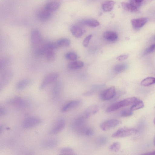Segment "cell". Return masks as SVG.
Listing matches in <instances>:
<instances>
[{
	"label": "cell",
	"mask_w": 155,
	"mask_h": 155,
	"mask_svg": "<svg viewBox=\"0 0 155 155\" xmlns=\"http://www.w3.org/2000/svg\"><path fill=\"white\" fill-rule=\"evenodd\" d=\"M42 122L40 118L35 117H30L26 118L23 121L22 126L25 129H30L35 127Z\"/></svg>",
	"instance_id": "obj_3"
},
{
	"label": "cell",
	"mask_w": 155,
	"mask_h": 155,
	"mask_svg": "<svg viewBox=\"0 0 155 155\" xmlns=\"http://www.w3.org/2000/svg\"><path fill=\"white\" fill-rule=\"evenodd\" d=\"M80 101L78 100L71 101L66 104L62 108V111L65 112L78 106Z\"/></svg>",
	"instance_id": "obj_17"
},
{
	"label": "cell",
	"mask_w": 155,
	"mask_h": 155,
	"mask_svg": "<svg viewBox=\"0 0 155 155\" xmlns=\"http://www.w3.org/2000/svg\"><path fill=\"white\" fill-rule=\"evenodd\" d=\"M155 51V43L153 44L147 48L145 50L146 54H150L153 53Z\"/></svg>",
	"instance_id": "obj_39"
},
{
	"label": "cell",
	"mask_w": 155,
	"mask_h": 155,
	"mask_svg": "<svg viewBox=\"0 0 155 155\" xmlns=\"http://www.w3.org/2000/svg\"><path fill=\"white\" fill-rule=\"evenodd\" d=\"M60 3L56 1L49 2L45 5V8L51 12L57 10L60 6Z\"/></svg>",
	"instance_id": "obj_19"
},
{
	"label": "cell",
	"mask_w": 155,
	"mask_h": 155,
	"mask_svg": "<svg viewBox=\"0 0 155 155\" xmlns=\"http://www.w3.org/2000/svg\"><path fill=\"white\" fill-rule=\"evenodd\" d=\"M81 23L90 27L94 28L98 26L100 23L97 20L94 19H87L83 20Z\"/></svg>",
	"instance_id": "obj_24"
},
{
	"label": "cell",
	"mask_w": 155,
	"mask_h": 155,
	"mask_svg": "<svg viewBox=\"0 0 155 155\" xmlns=\"http://www.w3.org/2000/svg\"><path fill=\"white\" fill-rule=\"evenodd\" d=\"M132 111L130 109H125L123 110L120 113V116L123 117H127L133 114Z\"/></svg>",
	"instance_id": "obj_38"
},
{
	"label": "cell",
	"mask_w": 155,
	"mask_h": 155,
	"mask_svg": "<svg viewBox=\"0 0 155 155\" xmlns=\"http://www.w3.org/2000/svg\"><path fill=\"white\" fill-rule=\"evenodd\" d=\"M120 147V144L118 142H115L112 144L109 147L110 150L113 152H116L118 151Z\"/></svg>",
	"instance_id": "obj_34"
},
{
	"label": "cell",
	"mask_w": 155,
	"mask_h": 155,
	"mask_svg": "<svg viewBox=\"0 0 155 155\" xmlns=\"http://www.w3.org/2000/svg\"><path fill=\"white\" fill-rule=\"evenodd\" d=\"M84 116H80L74 120L71 124V127L73 129L78 133L79 131L84 127L85 126V119Z\"/></svg>",
	"instance_id": "obj_8"
},
{
	"label": "cell",
	"mask_w": 155,
	"mask_h": 155,
	"mask_svg": "<svg viewBox=\"0 0 155 155\" xmlns=\"http://www.w3.org/2000/svg\"><path fill=\"white\" fill-rule=\"evenodd\" d=\"M13 76V72L10 70H5L2 72L0 80L1 90L8 84L12 80Z\"/></svg>",
	"instance_id": "obj_5"
},
{
	"label": "cell",
	"mask_w": 155,
	"mask_h": 155,
	"mask_svg": "<svg viewBox=\"0 0 155 155\" xmlns=\"http://www.w3.org/2000/svg\"><path fill=\"white\" fill-rule=\"evenodd\" d=\"M59 153L62 155L74 154V150L71 148L68 147H63L59 150Z\"/></svg>",
	"instance_id": "obj_30"
},
{
	"label": "cell",
	"mask_w": 155,
	"mask_h": 155,
	"mask_svg": "<svg viewBox=\"0 0 155 155\" xmlns=\"http://www.w3.org/2000/svg\"><path fill=\"white\" fill-rule=\"evenodd\" d=\"M65 125V121L63 117L58 118L51 129L49 134H55L62 131Z\"/></svg>",
	"instance_id": "obj_6"
},
{
	"label": "cell",
	"mask_w": 155,
	"mask_h": 155,
	"mask_svg": "<svg viewBox=\"0 0 155 155\" xmlns=\"http://www.w3.org/2000/svg\"><path fill=\"white\" fill-rule=\"evenodd\" d=\"M136 2L139 3H141L142 2L143 0H134Z\"/></svg>",
	"instance_id": "obj_45"
},
{
	"label": "cell",
	"mask_w": 155,
	"mask_h": 155,
	"mask_svg": "<svg viewBox=\"0 0 155 155\" xmlns=\"http://www.w3.org/2000/svg\"><path fill=\"white\" fill-rule=\"evenodd\" d=\"M84 65V63L81 61H74L69 63L68 67L71 69H76L81 68Z\"/></svg>",
	"instance_id": "obj_26"
},
{
	"label": "cell",
	"mask_w": 155,
	"mask_h": 155,
	"mask_svg": "<svg viewBox=\"0 0 155 155\" xmlns=\"http://www.w3.org/2000/svg\"><path fill=\"white\" fill-rule=\"evenodd\" d=\"M123 8L125 10L130 12H136L138 9L133 7L129 2H123L121 3Z\"/></svg>",
	"instance_id": "obj_27"
},
{
	"label": "cell",
	"mask_w": 155,
	"mask_h": 155,
	"mask_svg": "<svg viewBox=\"0 0 155 155\" xmlns=\"http://www.w3.org/2000/svg\"><path fill=\"white\" fill-rule=\"evenodd\" d=\"M56 43L58 47H66L69 45L70 41L67 38H63L58 40Z\"/></svg>",
	"instance_id": "obj_28"
},
{
	"label": "cell",
	"mask_w": 155,
	"mask_h": 155,
	"mask_svg": "<svg viewBox=\"0 0 155 155\" xmlns=\"http://www.w3.org/2000/svg\"><path fill=\"white\" fill-rule=\"evenodd\" d=\"M92 37V35H89L84 39L83 42V45L84 47H87L88 46L89 41L91 39Z\"/></svg>",
	"instance_id": "obj_40"
},
{
	"label": "cell",
	"mask_w": 155,
	"mask_h": 155,
	"mask_svg": "<svg viewBox=\"0 0 155 155\" xmlns=\"http://www.w3.org/2000/svg\"><path fill=\"white\" fill-rule=\"evenodd\" d=\"M153 122H154V123L155 125V118H154V120H153Z\"/></svg>",
	"instance_id": "obj_46"
},
{
	"label": "cell",
	"mask_w": 155,
	"mask_h": 155,
	"mask_svg": "<svg viewBox=\"0 0 155 155\" xmlns=\"http://www.w3.org/2000/svg\"><path fill=\"white\" fill-rule=\"evenodd\" d=\"M9 59L7 58H2L0 62V70L3 69L7 66L9 63L10 61Z\"/></svg>",
	"instance_id": "obj_36"
},
{
	"label": "cell",
	"mask_w": 155,
	"mask_h": 155,
	"mask_svg": "<svg viewBox=\"0 0 155 155\" xmlns=\"http://www.w3.org/2000/svg\"><path fill=\"white\" fill-rule=\"evenodd\" d=\"M60 83L56 82L53 86L52 89V94L54 98H57L59 96L61 90Z\"/></svg>",
	"instance_id": "obj_23"
},
{
	"label": "cell",
	"mask_w": 155,
	"mask_h": 155,
	"mask_svg": "<svg viewBox=\"0 0 155 155\" xmlns=\"http://www.w3.org/2000/svg\"><path fill=\"white\" fill-rule=\"evenodd\" d=\"M126 64H121L116 65L114 68V70L116 73H120L124 71L127 68Z\"/></svg>",
	"instance_id": "obj_32"
},
{
	"label": "cell",
	"mask_w": 155,
	"mask_h": 155,
	"mask_svg": "<svg viewBox=\"0 0 155 155\" xmlns=\"http://www.w3.org/2000/svg\"><path fill=\"white\" fill-rule=\"evenodd\" d=\"M7 113L6 109L4 107H1L0 108V114L1 116H4Z\"/></svg>",
	"instance_id": "obj_43"
},
{
	"label": "cell",
	"mask_w": 155,
	"mask_h": 155,
	"mask_svg": "<svg viewBox=\"0 0 155 155\" xmlns=\"http://www.w3.org/2000/svg\"><path fill=\"white\" fill-rule=\"evenodd\" d=\"M46 60L49 61H52L55 58V54L53 51H49L45 54Z\"/></svg>",
	"instance_id": "obj_33"
},
{
	"label": "cell",
	"mask_w": 155,
	"mask_h": 155,
	"mask_svg": "<svg viewBox=\"0 0 155 155\" xmlns=\"http://www.w3.org/2000/svg\"><path fill=\"white\" fill-rule=\"evenodd\" d=\"M59 77V74L57 73H52L49 74L43 79L40 86V89H42L49 84L55 81Z\"/></svg>",
	"instance_id": "obj_7"
},
{
	"label": "cell",
	"mask_w": 155,
	"mask_h": 155,
	"mask_svg": "<svg viewBox=\"0 0 155 155\" xmlns=\"http://www.w3.org/2000/svg\"><path fill=\"white\" fill-rule=\"evenodd\" d=\"M70 31L72 35L77 38L81 37L84 32V30L80 27L76 25L71 27Z\"/></svg>",
	"instance_id": "obj_16"
},
{
	"label": "cell",
	"mask_w": 155,
	"mask_h": 155,
	"mask_svg": "<svg viewBox=\"0 0 155 155\" xmlns=\"http://www.w3.org/2000/svg\"><path fill=\"white\" fill-rule=\"evenodd\" d=\"M133 7L138 10L141 3L136 2L134 0H129V2Z\"/></svg>",
	"instance_id": "obj_41"
},
{
	"label": "cell",
	"mask_w": 155,
	"mask_h": 155,
	"mask_svg": "<svg viewBox=\"0 0 155 155\" xmlns=\"http://www.w3.org/2000/svg\"><path fill=\"white\" fill-rule=\"evenodd\" d=\"M154 39H155V37H154Z\"/></svg>",
	"instance_id": "obj_47"
},
{
	"label": "cell",
	"mask_w": 155,
	"mask_h": 155,
	"mask_svg": "<svg viewBox=\"0 0 155 155\" xmlns=\"http://www.w3.org/2000/svg\"><path fill=\"white\" fill-rule=\"evenodd\" d=\"M58 47L56 43H47L38 48L36 51L35 54L38 56L42 55L45 54L48 51L51 50L54 51Z\"/></svg>",
	"instance_id": "obj_4"
},
{
	"label": "cell",
	"mask_w": 155,
	"mask_h": 155,
	"mask_svg": "<svg viewBox=\"0 0 155 155\" xmlns=\"http://www.w3.org/2000/svg\"><path fill=\"white\" fill-rule=\"evenodd\" d=\"M51 12L44 8L38 12L37 15L40 19L45 21L50 18L51 15Z\"/></svg>",
	"instance_id": "obj_15"
},
{
	"label": "cell",
	"mask_w": 155,
	"mask_h": 155,
	"mask_svg": "<svg viewBox=\"0 0 155 155\" xmlns=\"http://www.w3.org/2000/svg\"><path fill=\"white\" fill-rule=\"evenodd\" d=\"M144 155H155V151L153 152L147 153L143 154Z\"/></svg>",
	"instance_id": "obj_44"
},
{
	"label": "cell",
	"mask_w": 155,
	"mask_h": 155,
	"mask_svg": "<svg viewBox=\"0 0 155 155\" xmlns=\"http://www.w3.org/2000/svg\"><path fill=\"white\" fill-rule=\"evenodd\" d=\"M115 94V87L114 86H112L102 92L100 97L103 101H108L114 98Z\"/></svg>",
	"instance_id": "obj_9"
},
{
	"label": "cell",
	"mask_w": 155,
	"mask_h": 155,
	"mask_svg": "<svg viewBox=\"0 0 155 155\" xmlns=\"http://www.w3.org/2000/svg\"><path fill=\"white\" fill-rule=\"evenodd\" d=\"M120 124L118 120L111 119L103 122L100 124V128L103 131H107L117 126Z\"/></svg>",
	"instance_id": "obj_10"
},
{
	"label": "cell",
	"mask_w": 155,
	"mask_h": 155,
	"mask_svg": "<svg viewBox=\"0 0 155 155\" xmlns=\"http://www.w3.org/2000/svg\"><path fill=\"white\" fill-rule=\"evenodd\" d=\"M58 140L55 138H51L47 139L42 143L41 146L45 149H51L54 148L57 146L58 144Z\"/></svg>",
	"instance_id": "obj_13"
},
{
	"label": "cell",
	"mask_w": 155,
	"mask_h": 155,
	"mask_svg": "<svg viewBox=\"0 0 155 155\" xmlns=\"http://www.w3.org/2000/svg\"><path fill=\"white\" fill-rule=\"evenodd\" d=\"M128 58V55L126 54L121 55L117 56L116 59L119 61H122Z\"/></svg>",
	"instance_id": "obj_42"
},
{
	"label": "cell",
	"mask_w": 155,
	"mask_h": 155,
	"mask_svg": "<svg viewBox=\"0 0 155 155\" xmlns=\"http://www.w3.org/2000/svg\"><path fill=\"white\" fill-rule=\"evenodd\" d=\"M147 21L148 19L147 18H141L132 19L131 23L134 28L138 29L143 27Z\"/></svg>",
	"instance_id": "obj_12"
},
{
	"label": "cell",
	"mask_w": 155,
	"mask_h": 155,
	"mask_svg": "<svg viewBox=\"0 0 155 155\" xmlns=\"http://www.w3.org/2000/svg\"><path fill=\"white\" fill-rule=\"evenodd\" d=\"M82 135L91 136L93 135L94 133L93 130L91 127H85L78 132Z\"/></svg>",
	"instance_id": "obj_25"
},
{
	"label": "cell",
	"mask_w": 155,
	"mask_h": 155,
	"mask_svg": "<svg viewBox=\"0 0 155 155\" xmlns=\"http://www.w3.org/2000/svg\"><path fill=\"white\" fill-rule=\"evenodd\" d=\"M155 84V78L147 77L143 80L141 84L143 86H148Z\"/></svg>",
	"instance_id": "obj_29"
},
{
	"label": "cell",
	"mask_w": 155,
	"mask_h": 155,
	"mask_svg": "<svg viewBox=\"0 0 155 155\" xmlns=\"http://www.w3.org/2000/svg\"><path fill=\"white\" fill-rule=\"evenodd\" d=\"M8 102L19 107H24L27 104V102L24 99L19 97H16L11 99Z\"/></svg>",
	"instance_id": "obj_14"
},
{
	"label": "cell",
	"mask_w": 155,
	"mask_h": 155,
	"mask_svg": "<svg viewBox=\"0 0 155 155\" xmlns=\"http://www.w3.org/2000/svg\"><path fill=\"white\" fill-rule=\"evenodd\" d=\"M98 110V107L97 105H91L89 107L85 110L84 116L86 118L96 114Z\"/></svg>",
	"instance_id": "obj_20"
},
{
	"label": "cell",
	"mask_w": 155,
	"mask_h": 155,
	"mask_svg": "<svg viewBox=\"0 0 155 155\" xmlns=\"http://www.w3.org/2000/svg\"><path fill=\"white\" fill-rule=\"evenodd\" d=\"M114 5L115 2L114 1H107L104 2L102 5V8L104 12H109L113 9Z\"/></svg>",
	"instance_id": "obj_22"
},
{
	"label": "cell",
	"mask_w": 155,
	"mask_h": 155,
	"mask_svg": "<svg viewBox=\"0 0 155 155\" xmlns=\"http://www.w3.org/2000/svg\"></svg>",
	"instance_id": "obj_48"
},
{
	"label": "cell",
	"mask_w": 155,
	"mask_h": 155,
	"mask_svg": "<svg viewBox=\"0 0 155 155\" xmlns=\"http://www.w3.org/2000/svg\"><path fill=\"white\" fill-rule=\"evenodd\" d=\"M137 131V129L134 128L123 127L117 130L114 133L112 136L114 138L124 137L135 134Z\"/></svg>",
	"instance_id": "obj_2"
},
{
	"label": "cell",
	"mask_w": 155,
	"mask_h": 155,
	"mask_svg": "<svg viewBox=\"0 0 155 155\" xmlns=\"http://www.w3.org/2000/svg\"><path fill=\"white\" fill-rule=\"evenodd\" d=\"M138 100L135 97L128 98L112 104L106 109V112L110 113L124 107L133 104Z\"/></svg>",
	"instance_id": "obj_1"
},
{
	"label": "cell",
	"mask_w": 155,
	"mask_h": 155,
	"mask_svg": "<svg viewBox=\"0 0 155 155\" xmlns=\"http://www.w3.org/2000/svg\"><path fill=\"white\" fill-rule=\"evenodd\" d=\"M65 58L68 60L74 61L77 58V54L74 53L69 52L67 53L65 55Z\"/></svg>",
	"instance_id": "obj_37"
},
{
	"label": "cell",
	"mask_w": 155,
	"mask_h": 155,
	"mask_svg": "<svg viewBox=\"0 0 155 155\" xmlns=\"http://www.w3.org/2000/svg\"><path fill=\"white\" fill-rule=\"evenodd\" d=\"M103 36L105 39L110 41H115L118 38L117 34L115 32L111 31L105 32L103 34Z\"/></svg>",
	"instance_id": "obj_21"
},
{
	"label": "cell",
	"mask_w": 155,
	"mask_h": 155,
	"mask_svg": "<svg viewBox=\"0 0 155 155\" xmlns=\"http://www.w3.org/2000/svg\"><path fill=\"white\" fill-rule=\"evenodd\" d=\"M144 106L143 102L141 101L138 100L130 108L132 111L137 110L143 108Z\"/></svg>",
	"instance_id": "obj_31"
},
{
	"label": "cell",
	"mask_w": 155,
	"mask_h": 155,
	"mask_svg": "<svg viewBox=\"0 0 155 155\" xmlns=\"http://www.w3.org/2000/svg\"><path fill=\"white\" fill-rule=\"evenodd\" d=\"M107 142V137L104 136L98 137L96 140V143L99 145H103L106 144Z\"/></svg>",
	"instance_id": "obj_35"
},
{
	"label": "cell",
	"mask_w": 155,
	"mask_h": 155,
	"mask_svg": "<svg viewBox=\"0 0 155 155\" xmlns=\"http://www.w3.org/2000/svg\"><path fill=\"white\" fill-rule=\"evenodd\" d=\"M42 37L39 31L37 29L33 30L31 34V40L33 45L38 44L41 41Z\"/></svg>",
	"instance_id": "obj_11"
},
{
	"label": "cell",
	"mask_w": 155,
	"mask_h": 155,
	"mask_svg": "<svg viewBox=\"0 0 155 155\" xmlns=\"http://www.w3.org/2000/svg\"><path fill=\"white\" fill-rule=\"evenodd\" d=\"M31 83L29 78L23 79L19 81L16 85V88L18 90H21L26 88Z\"/></svg>",
	"instance_id": "obj_18"
}]
</instances>
